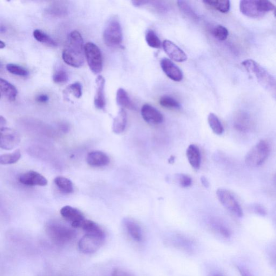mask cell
I'll return each instance as SVG.
<instances>
[{
  "mask_svg": "<svg viewBox=\"0 0 276 276\" xmlns=\"http://www.w3.org/2000/svg\"><path fill=\"white\" fill-rule=\"evenodd\" d=\"M84 46L80 32L77 30L71 31L62 52L64 62L72 67H81L84 63Z\"/></svg>",
  "mask_w": 276,
  "mask_h": 276,
  "instance_id": "1",
  "label": "cell"
},
{
  "mask_svg": "<svg viewBox=\"0 0 276 276\" xmlns=\"http://www.w3.org/2000/svg\"><path fill=\"white\" fill-rule=\"evenodd\" d=\"M242 65L269 94L276 99V79L260 64L251 59L243 61Z\"/></svg>",
  "mask_w": 276,
  "mask_h": 276,
  "instance_id": "2",
  "label": "cell"
},
{
  "mask_svg": "<svg viewBox=\"0 0 276 276\" xmlns=\"http://www.w3.org/2000/svg\"><path fill=\"white\" fill-rule=\"evenodd\" d=\"M45 231L48 237L57 245H64L74 240L77 235L73 227L61 224L57 222L48 223Z\"/></svg>",
  "mask_w": 276,
  "mask_h": 276,
  "instance_id": "3",
  "label": "cell"
},
{
  "mask_svg": "<svg viewBox=\"0 0 276 276\" xmlns=\"http://www.w3.org/2000/svg\"><path fill=\"white\" fill-rule=\"evenodd\" d=\"M103 39L105 44L111 48H118L122 45V28L119 19L116 16L110 17L105 25Z\"/></svg>",
  "mask_w": 276,
  "mask_h": 276,
  "instance_id": "4",
  "label": "cell"
},
{
  "mask_svg": "<svg viewBox=\"0 0 276 276\" xmlns=\"http://www.w3.org/2000/svg\"><path fill=\"white\" fill-rule=\"evenodd\" d=\"M271 145L265 140H260L249 150L245 162L250 167H259L264 164L271 153Z\"/></svg>",
  "mask_w": 276,
  "mask_h": 276,
  "instance_id": "5",
  "label": "cell"
},
{
  "mask_svg": "<svg viewBox=\"0 0 276 276\" xmlns=\"http://www.w3.org/2000/svg\"><path fill=\"white\" fill-rule=\"evenodd\" d=\"M85 56L89 67L95 74H100L103 69V57L101 51L93 42H88L84 46Z\"/></svg>",
  "mask_w": 276,
  "mask_h": 276,
  "instance_id": "6",
  "label": "cell"
},
{
  "mask_svg": "<svg viewBox=\"0 0 276 276\" xmlns=\"http://www.w3.org/2000/svg\"><path fill=\"white\" fill-rule=\"evenodd\" d=\"M216 195L223 207L238 218H242V208L232 192L227 189L220 188L217 190Z\"/></svg>",
  "mask_w": 276,
  "mask_h": 276,
  "instance_id": "7",
  "label": "cell"
},
{
  "mask_svg": "<svg viewBox=\"0 0 276 276\" xmlns=\"http://www.w3.org/2000/svg\"><path fill=\"white\" fill-rule=\"evenodd\" d=\"M240 10L242 14L251 18L260 17L267 13L264 0H243L240 1Z\"/></svg>",
  "mask_w": 276,
  "mask_h": 276,
  "instance_id": "8",
  "label": "cell"
},
{
  "mask_svg": "<svg viewBox=\"0 0 276 276\" xmlns=\"http://www.w3.org/2000/svg\"><path fill=\"white\" fill-rule=\"evenodd\" d=\"M0 147L3 149L11 150L21 142V137L16 130L4 128L0 129Z\"/></svg>",
  "mask_w": 276,
  "mask_h": 276,
  "instance_id": "9",
  "label": "cell"
},
{
  "mask_svg": "<svg viewBox=\"0 0 276 276\" xmlns=\"http://www.w3.org/2000/svg\"><path fill=\"white\" fill-rule=\"evenodd\" d=\"M105 239L98 236L85 234L78 242V249L85 254L96 253L102 246Z\"/></svg>",
  "mask_w": 276,
  "mask_h": 276,
  "instance_id": "10",
  "label": "cell"
},
{
  "mask_svg": "<svg viewBox=\"0 0 276 276\" xmlns=\"http://www.w3.org/2000/svg\"><path fill=\"white\" fill-rule=\"evenodd\" d=\"M60 213L63 218L70 223L74 228H80L83 222L85 220V216L81 210L70 206L62 208Z\"/></svg>",
  "mask_w": 276,
  "mask_h": 276,
  "instance_id": "11",
  "label": "cell"
},
{
  "mask_svg": "<svg viewBox=\"0 0 276 276\" xmlns=\"http://www.w3.org/2000/svg\"><path fill=\"white\" fill-rule=\"evenodd\" d=\"M18 180L23 185L29 186H45L48 185V180L42 174L30 170L19 176Z\"/></svg>",
  "mask_w": 276,
  "mask_h": 276,
  "instance_id": "12",
  "label": "cell"
},
{
  "mask_svg": "<svg viewBox=\"0 0 276 276\" xmlns=\"http://www.w3.org/2000/svg\"><path fill=\"white\" fill-rule=\"evenodd\" d=\"M234 127L241 133H247L253 127L251 115L245 111H238L234 119Z\"/></svg>",
  "mask_w": 276,
  "mask_h": 276,
  "instance_id": "13",
  "label": "cell"
},
{
  "mask_svg": "<svg viewBox=\"0 0 276 276\" xmlns=\"http://www.w3.org/2000/svg\"><path fill=\"white\" fill-rule=\"evenodd\" d=\"M164 51L173 61L177 62H183L187 60V56L183 50L173 42L165 40L162 43Z\"/></svg>",
  "mask_w": 276,
  "mask_h": 276,
  "instance_id": "14",
  "label": "cell"
},
{
  "mask_svg": "<svg viewBox=\"0 0 276 276\" xmlns=\"http://www.w3.org/2000/svg\"><path fill=\"white\" fill-rule=\"evenodd\" d=\"M161 67L167 76L175 82H180L183 79V74L178 67L168 58H163L161 61Z\"/></svg>",
  "mask_w": 276,
  "mask_h": 276,
  "instance_id": "15",
  "label": "cell"
},
{
  "mask_svg": "<svg viewBox=\"0 0 276 276\" xmlns=\"http://www.w3.org/2000/svg\"><path fill=\"white\" fill-rule=\"evenodd\" d=\"M141 114L143 120L149 124H159L163 121V117L160 112L149 104L143 105Z\"/></svg>",
  "mask_w": 276,
  "mask_h": 276,
  "instance_id": "16",
  "label": "cell"
},
{
  "mask_svg": "<svg viewBox=\"0 0 276 276\" xmlns=\"http://www.w3.org/2000/svg\"><path fill=\"white\" fill-rule=\"evenodd\" d=\"M46 14L53 17H62L68 15L69 6L67 2L57 1L52 2L45 9Z\"/></svg>",
  "mask_w": 276,
  "mask_h": 276,
  "instance_id": "17",
  "label": "cell"
},
{
  "mask_svg": "<svg viewBox=\"0 0 276 276\" xmlns=\"http://www.w3.org/2000/svg\"><path fill=\"white\" fill-rule=\"evenodd\" d=\"M96 93L94 98V105L97 109L104 110L106 105L105 97V78L101 75L98 76L96 81Z\"/></svg>",
  "mask_w": 276,
  "mask_h": 276,
  "instance_id": "18",
  "label": "cell"
},
{
  "mask_svg": "<svg viewBox=\"0 0 276 276\" xmlns=\"http://www.w3.org/2000/svg\"><path fill=\"white\" fill-rule=\"evenodd\" d=\"M87 161L90 166L100 167L108 165L110 160L106 153L97 150L88 154Z\"/></svg>",
  "mask_w": 276,
  "mask_h": 276,
  "instance_id": "19",
  "label": "cell"
},
{
  "mask_svg": "<svg viewBox=\"0 0 276 276\" xmlns=\"http://www.w3.org/2000/svg\"><path fill=\"white\" fill-rule=\"evenodd\" d=\"M123 223L131 237L138 242H141L142 234L140 226L134 220L129 218L125 219Z\"/></svg>",
  "mask_w": 276,
  "mask_h": 276,
  "instance_id": "20",
  "label": "cell"
},
{
  "mask_svg": "<svg viewBox=\"0 0 276 276\" xmlns=\"http://www.w3.org/2000/svg\"><path fill=\"white\" fill-rule=\"evenodd\" d=\"M187 157L190 165L195 170H198L201 165V157L199 148L192 144L186 151Z\"/></svg>",
  "mask_w": 276,
  "mask_h": 276,
  "instance_id": "21",
  "label": "cell"
},
{
  "mask_svg": "<svg viewBox=\"0 0 276 276\" xmlns=\"http://www.w3.org/2000/svg\"><path fill=\"white\" fill-rule=\"evenodd\" d=\"M80 228L82 229L86 234L93 235L98 237L105 238V234L101 227L97 223L85 219L82 223Z\"/></svg>",
  "mask_w": 276,
  "mask_h": 276,
  "instance_id": "22",
  "label": "cell"
},
{
  "mask_svg": "<svg viewBox=\"0 0 276 276\" xmlns=\"http://www.w3.org/2000/svg\"><path fill=\"white\" fill-rule=\"evenodd\" d=\"M0 88H1V94L2 97L5 98L9 102L15 101L17 96V90L16 88L3 79L1 78L0 80Z\"/></svg>",
  "mask_w": 276,
  "mask_h": 276,
  "instance_id": "23",
  "label": "cell"
},
{
  "mask_svg": "<svg viewBox=\"0 0 276 276\" xmlns=\"http://www.w3.org/2000/svg\"><path fill=\"white\" fill-rule=\"evenodd\" d=\"M116 101L118 105L122 109H128L131 110H137L135 104L131 101L127 92L124 89L118 90L116 95Z\"/></svg>",
  "mask_w": 276,
  "mask_h": 276,
  "instance_id": "24",
  "label": "cell"
},
{
  "mask_svg": "<svg viewBox=\"0 0 276 276\" xmlns=\"http://www.w3.org/2000/svg\"><path fill=\"white\" fill-rule=\"evenodd\" d=\"M127 124V114L124 109H121L113 122V130L116 134L123 133L126 128Z\"/></svg>",
  "mask_w": 276,
  "mask_h": 276,
  "instance_id": "25",
  "label": "cell"
},
{
  "mask_svg": "<svg viewBox=\"0 0 276 276\" xmlns=\"http://www.w3.org/2000/svg\"><path fill=\"white\" fill-rule=\"evenodd\" d=\"M54 182L57 187L65 193L74 192V185L72 181L67 177L59 176L56 177Z\"/></svg>",
  "mask_w": 276,
  "mask_h": 276,
  "instance_id": "26",
  "label": "cell"
},
{
  "mask_svg": "<svg viewBox=\"0 0 276 276\" xmlns=\"http://www.w3.org/2000/svg\"><path fill=\"white\" fill-rule=\"evenodd\" d=\"M208 122L213 132L216 135L220 136L224 132V128L219 118L214 114H210L208 117Z\"/></svg>",
  "mask_w": 276,
  "mask_h": 276,
  "instance_id": "27",
  "label": "cell"
},
{
  "mask_svg": "<svg viewBox=\"0 0 276 276\" xmlns=\"http://www.w3.org/2000/svg\"><path fill=\"white\" fill-rule=\"evenodd\" d=\"M21 157V150L16 149L14 152L1 155L0 156V163L3 165H12L20 159Z\"/></svg>",
  "mask_w": 276,
  "mask_h": 276,
  "instance_id": "28",
  "label": "cell"
},
{
  "mask_svg": "<svg viewBox=\"0 0 276 276\" xmlns=\"http://www.w3.org/2000/svg\"><path fill=\"white\" fill-rule=\"evenodd\" d=\"M177 3L183 14H185L186 16L192 19L193 21H198V15L196 14V13L192 8V6L190 5L188 2L185 1H178Z\"/></svg>",
  "mask_w": 276,
  "mask_h": 276,
  "instance_id": "29",
  "label": "cell"
},
{
  "mask_svg": "<svg viewBox=\"0 0 276 276\" xmlns=\"http://www.w3.org/2000/svg\"><path fill=\"white\" fill-rule=\"evenodd\" d=\"M33 36L36 40L39 42L47 44L51 46V47H56V46H57V43L55 41L54 39H52L50 36L45 33V32L41 30H34L33 31Z\"/></svg>",
  "mask_w": 276,
  "mask_h": 276,
  "instance_id": "30",
  "label": "cell"
},
{
  "mask_svg": "<svg viewBox=\"0 0 276 276\" xmlns=\"http://www.w3.org/2000/svg\"><path fill=\"white\" fill-rule=\"evenodd\" d=\"M207 5L212 6L222 13H227L231 8V2L229 1H203Z\"/></svg>",
  "mask_w": 276,
  "mask_h": 276,
  "instance_id": "31",
  "label": "cell"
},
{
  "mask_svg": "<svg viewBox=\"0 0 276 276\" xmlns=\"http://www.w3.org/2000/svg\"><path fill=\"white\" fill-rule=\"evenodd\" d=\"M146 41L150 47L159 49L161 47V42L158 36L152 30H148L146 34Z\"/></svg>",
  "mask_w": 276,
  "mask_h": 276,
  "instance_id": "32",
  "label": "cell"
},
{
  "mask_svg": "<svg viewBox=\"0 0 276 276\" xmlns=\"http://www.w3.org/2000/svg\"><path fill=\"white\" fill-rule=\"evenodd\" d=\"M160 104L162 107L167 109H179L180 104L172 97L164 96L160 98Z\"/></svg>",
  "mask_w": 276,
  "mask_h": 276,
  "instance_id": "33",
  "label": "cell"
},
{
  "mask_svg": "<svg viewBox=\"0 0 276 276\" xmlns=\"http://www.w3.org/2000/svg\"><path fill=\"white\" fill-rule=\"evenodd\" d=\"M6 69L10 74L20 77H26L29 74L28 70L20 65L10 63L6 65Z\"/></svg>",
  "mask_w": 276,
  "mask_h": 276,
  "instance_id": "34",
  "label": "cell"
},
{
  "mask_svg": "<svg viewBox=\"0 0 276 276\" xmlns=\"http://www.w3.org/2000/svg\"><path fill=\"white\" fill-rule=\"evenodd\" d=\"M212 34L219 41H225L229 36L228 29L221 25H217L212 30Z\"/></svg>",
  "mask_w": 276,
  "mask_h": 276,
  "instance_id": "35",
  "label": "cell"
},
{
  "mask_svg": "<svg viewBox=\"0 0 276 276\" xmlns=\"http://www.w3.org/2000/svg\"><path fill=\"white\" fill-rule=\"evenodd\" d=\"M212 225L215 231L221 234L223 237L229 238L231 236V232L226 226L218 221H213Z\"/></svg>",
  "mask_w": 276,
  "mask_h": 276,
  "instance_id": "36",
  "label": "cell"
},
{
  "mask_svg": "<svg viewBox=\"0 0 276 276\" xmlns=\"http://www.w3.org/2000/svg\"><path fill=\"white\" fill-rule=\"evenodd\" d=\"M52 80L55 83L60 84L67 83L69 80V76L67 72L64 70H58L56 71L53 76Z\"/></svg>",
  "mask_w": 276,
  "mask_h": 276,
  "instance_id": "37",
  "label": "cell"
},
{
  "mask_svg": "<svg viewBox=\"0 0 276 276\" xmlns=\"http://www.w3.org/2000/svg\"><path fill=\"white\" fill-rule=\"evenodd\" d=\"M176 179L180 185L183 188H188L192 185V179L189 175L184 174L176 175Z\"/></svg>",
  "mask_w": 276,
  "mask_h": 276,
  "instance_id": "38",
  "label": "cell"
},
{
  "mask_svg": "<svg viewBox=\"0 0 276 276\" xmlns=\"http://www.w3.org/2000/svg\"><path fill=\"white\" fill-rule=\"evenodd\" d=\"M68 89L77 98H80L82 96V86L80 83L75 82L71 84Z\"/></svg>",
  "mask_w": 276,
  "mask_h": 276,
  "instance_id": "39",
  "label": "cell"
},
{
  "mask_svg": "<svg viewBox=\"0 0 276 276\" xmlns=\"http://www.w3.org/2000/svg\"><path fill=\"white\" fill-rule=\"evenodd\" d=\"M253 211L258 215L264 216L267 215V210L264 206L260 204H254L251 207Z\"/></svg>",
  "mask_w": 276,
  "mask_h": 276,
  "instance_id": "40",
  "label": "cell"
},
{
  "mask_svg": "<svg viewBox=\"0 0 276 276\" xmlns=\"http://www.w3.org/2000/svg\"><path fill=\"white\" fill-rule=\"evenodd\" d=\"M49 100V97L46 94H40L36 97V101L39 103H47Z\"/></svg>",
  "mask_w": 276,
  "mask_h": 276,
  "instance_id": "41",
  "label": "cell"
},
{
  "mask_svg": "<svg viewBox=\"0 0 276 276\" xmlns=\"http://www.w3.org/2000/svg\"><path fill=\"white\" fill-rule=\"evenodd\" d=\"M238 270L241 276H253L248 269L245 268L238 267Z\"/></svg>",
  "mask_w": 276,
  "mask_h": 276,
  "instance_id": "42",
  "label": "cell"
},
{
  "mask_svg": "<svg viewBox=\"0 0 276 276\" xmlns=\"http://www.w3.org/2000/svg\"><path fill=\"white\" fill-rule=\"evenodd\" d=\"M150 2V1H145V0H144V1H137V0H134V1H132L131 2H132L136 7H139V6L149 3Z\"/></svg>",
  "mask_w": 276,
  "mask_h": 276,
  "instance_id": "43",
  "label": "cell"
},
{
  "mask_svg": "<svg viewBox=\"0 0 276 276\" xmlns=\"http://www.w3.org/2000/svg\"><path fill=\"white\" fill-rule=\"evenodd\" d=\"M201 182L202 184V185L205 188H208L209 186V183L208 179L205 176H202L201 177Z\"/></svg>",
  "mask_w": 276,
  "mask_h": 276,
  "instance_id": "44",
  "label": "cell"
},
{
  "mask_svg": "<svg viewBox=\"0 0 276 276\" xmlns=\"http://www.w3.org/2000/svg\"><path fill=\"white\" fill-rule=\"evenodd\" d=\"M6 121L5 118L1 116L0 117V129L6 128Z\"/></svg>",
  "mask_w": 276,
  "mask_h": 276,
  "instance_id": "45",
  "label": "cell"
},
{
  "mask_svg": "<svg viewBox=\"0 0 276 276\" xmlns=\"http://www.w3.org/2000/svg\"><path fill=\"white\" fill-rule=\"evenodd\" d=\"M111 276H126L124 274L118 269H116L111 274Z\"/></svg>",
  "mask_w": 276,
  "mask_h": 276,
  "instance_id": "46",
  "label": "cell"
},
{
  "mask_svg": "<svg viewBox=\"0 0 276 276\" xmlns=\"http://www.w3.org/2000/svg\"><path fill=\"white\" fill-rule=\"evenodd\" d=\"M5 43L2 41H0V49H3L5 47Z\"/></svg>",
  "mask_w": 276,
  "mask_h": 276,
  "instance_id": "47",
  "label": "cell"
},
{
  "mask_svg": "<svg viewBox=\"0 0 276 276\" xmlns=\"http://www.w3.org/2000/svg\"><path fill=\"white\" fill-rule=\"evenodd\" d=\"M175 161V157L174 156H170L169 157V159H168V162L169 163H174Z\"/></svg>",
  "mask_w": 276,
  "mask_h": 276,
  "instance_id": "48",
  "label": "cell"
},
{
  "mask_svg": "<svg viewBox=\"0 0 276 276\" xmlns=\"http://www.w3.org/2000/svg\"><path fill=\"white\" fill-rule=\"evenodd\" d=\"M6 30V28L5 27H3V25L1 26V28H0V31H1V33H3V32H4Z\"/></svg>",
  "mask_w": 276,
  "mask_h": 276,
  "instance_id": "49",
  "label": "cell"
},
{
  "mask_svg": "<svg viewBox=\"0 0 276 276\" xmlns=\"http://www.w3.org/2000/svg\"><path fill=\"white\" fill-rule=\"evenodd\" d=\"M274 185L275 186V187L276 188V173L275 174L274 176Z\"/></svg>",
  "mask_w": 276,
  "mask_h": 276,
  "instance_id": "50",
  "label": "cell"
},
{
  "mask_svg": "<svg viewBox=\"0 0 276 276\" xmlns=\"http://www.w3.org/2000/svg\"><path fill=\"white\" fill-rule=\"evenodd\" d=\"M212 276H223L220 274H214Z\"/></svg>",
  "mask_w": 276,
  "mask_h": 276,
  "instance_id": "51",
  "label": "cell"
},
{
  "mask_svg": "<svg viewBox=\"0 0 276 276\" xmlns=\"http://www.w3.org/2000/svg\"><path fill=\"white\" fill-rule=\"evenodd\" d=\"M274 15H275V16L276 18V8L274 10Z\"/></svg>",
  "mask_w": 276,
  "mask_h": 276,
  "instance_id": "52",
  "label": "cell"
}]
</instances>
